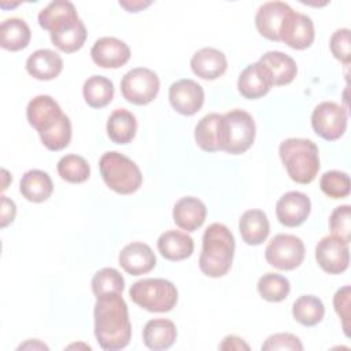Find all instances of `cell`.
I'll return each instance as SVG.
<instances>
[{"mask_svg":"<svg viewBox=\"0 0 351 351\" xmlns=\"http://www.w3.org/2000/svg\"><path fill=\"white\" fill-rule=\"evenodd\" d=\"M93 315L95 336L103 350L117 351L129 344L132 324L122 293L112 292L97 296Z\"/></svg>","mask_w":351,"mask_h":351,"instance_id":"6da1fadb","label":"cell"},{"mask_svg":"<svg viewBox=\"0 0 351 351\" xmlns=\"http://www.w3.org/2000/svg\"><path fill=\"white\" fill-rule=\"evenodd\" d=\"M26 117L49 151H60L70 144L71 122L53 97L48 95L33 97L27 104Z\"/></svg>","mask_w":351,"mask_h":351,"instance_id":"7a4b0ae2","label":"cell"},{"mask_svg":"<svg viewBox=\"0 0 351 351\" xmlns=\"http://www.w3.org/2000/svg\"><path fill=\"white\" fill-rule=\"evenodd\" d=\"M234 237L223 225L214 222L203 234V247L199 267L208 277H222L232 266L234 255Z\"/></svg>","mask_w":351,"mask_h":351,"instance_id":"3957f363","label":"cell"},{"mask_svg":"<svg viewBox=\"0 0 351 351\" xmlns=\"http://www.w3.org/2000/svg\"><path fill=\"white\" fill-rule=\"evenodd\" d=\"M280 158L289 178L298 184H310L319 171V152L308 138L289 137L280 144Z\"/></svg>","mask_w":351,"mask_h":351,"instance_id":"277c9868","label":"cell"},{"mask_svg":"<svg viewBox=\"0 0 351 351\" xmlns=\"http://www.w3.org/2000/svg\"><path fill=\"white\" fill-rule=\"evenodd\" d=\"M100 174L110 189L119 195H130L143 184L138 166L117 151H108L99 160Z\"/></svg>","mask_w":351,"mask_h":351,"instance_id":"5b68a950","label":"cell"},{"mask_svg":"<svg viewBox=\"0 0 351 351\" xmlns=\"http://www.w3.org/2000/svg\"><path fill=\"white\" fill-rule=\"evenodd\" d=\"M130 299L141 308L151 313H167L178 300L176 285L165 278H143L132 284Z\"/></svg>","mask_w":351,"mask_h":351,"instance_id":"8992f818","label":"cell"},{"mask_svg":"<svg viewBox=\"0 0 351 351\" xmlns=\"http://www.w3.org/2000/svg\"><path fill=\"white\" fill-rule=\"evenodd\" d=\"M255 122L244 110H230L222 115V148L232 155L245 152L255 140Z\"/></svg>","mask_w":351,"mask_h":351,"instance_id":"52a82bcc","label":"cell"},{"mask_svg":"<svg viewBox=\"0 0 351 351\" xmlns=\"http://www.w3.org/2000/svg\"><path fill=\"white\" fill-rule=\"evenodd\" d=\"M158 74L147 67H136L129 70L121 80V93L123 99L136 106L151 103L159 92Z\"/></svg>","mask_w":351,"mask_h":351,"instance_id":"ba28073f","label":"cell"},{"mask_svg":"<svg viewBox=\"0 0 351 351\" xmlns=\"http://www.w3.org/2000/svg\"><path fill=\"white\" fill-rule=\"evenodd\" d=\"M265 258L270 266L278 270H293L304 259V244L295 234L280 233L269 241Z\"/></svg>","mask_w":351,"mask_h":351,"instance_id":"9c48e42d","label":"cell"},{"mask_svg":"<svg viewBox=\"0 0 351 351\" xmlns=\"http://www.w3.org/2000/svg\"><path fill=\"white\" fill-rule=\"evenodd\" d=\"M311 126L324 140L335 141L347 129V111L335 101H322L313 110Z\"/></svg>","mask_w":351,"mask_h":351,"instance_id":"30bf717a","label":"cell"},{"mask_svg":"<svg viewBox=\"0 0 351 351\" xmlns=\"http://www.w3.org/2000/svg\"><path fill=\"white\" fill-rule=\"evenodd\" d=\"M315 259L321 269L329 274H340L350 263L348 243L330 234L322 237L315 247Z\"/></svg>","mask_w":351,"mask_h":351,"instance_id":"8fae6325","label":"cell"},{"mask_svg":"<svg viewBox=\"0 0 351 351\" xmlns=\"http://www.w3.org/2000/svg\"><path fill=\"white\" fill-rule=\"evenodd\" d=\"M169 100L177 112L189 117L203 107L204 90L196 81L182 78L170 85Z\"/></svg>","mask_w":351,"mask_h":351,"instance_id":"7c38bea8","label":"cell"},{"mask_svg":"<svg viewBox=\"0 0 351 351\" xmlns=\"http://www.w3.org/2000/svg\"><path fill=\"white\" fill-rule=\"evenodd\" d=\"M314 36V23L311 18L292 10L282 23L280 41H284L293 49H306L313 44Z\"/></svg>","mask_w":351,"mask_h":351,"instance_id":"4fadbf2b","label":"cell"},{"mask_svg":"<svg viewBox=\"0 0 351 351\" xmlns=\"http://www.w3.org/2000/svg\"><path fill=\"white\" fill-rule=\"evenodd\" d=\"M311 211V202L306 193L291 191L284 193L276 204V215L280 223L288 228L302 225Z\"/></svg>","mask_w":351,"mask_h":351,"instance_id":"5bb4252c","label":"cell"},{"mask_svg":"<svg viewBox=\"0 0 351 351\" xmlns=\"http://www.w3.org/2000/svg\"><path fill=\"white\" fill-rule=\"evenodd\" d=\"M292 8L284 1H266L255 14V26L267 40L280 41V32Z\"/></svg>","mask_w":351,"mask_h":351,"instance_id":"9a60e30c","label":"cell"},{"mask_svg":"<svg viewBox=\"0 0 351 351\" xmlns=\"http://www.w3.org/2000/svg\"><path fill=\"white\" fill-rule=\"evenodd\" d=\"M90 56L92 60L103 69H118L129 60L130 48L125 41L117 37H101L95 41Z\"/></svg>","mask_w":351,"mask_h":351,"instance_id":"2e32d148","label":"cell"},{"mask_svg":"<svg viewBox=\"0 0 351 351\" xmlns=\"http://www.w3.org/2000/svg\"><path fill=\"white\" fill-rule=\"evenodd\" d=\"M273 86L271 77L267 69L261 63L255 62L248 64L239 75L237 89L245 99L254 100L265 96Z\"/></svg>","mask_w":351,"mask_h":351,"instance_id":"e0dca14e","label":"cell"},{"mask_svg":"<svg viewBox=\"0 0 351 351\" xmlns=\"http://www.w3.org/2000/svg\"><path fill=\"white\" fill-rule=\"evenodd\" d=\"M118 262L126 273L140 276L151 271L155 267L156 256L148 244L136 241L125 245L121 250Z\"/></svg>","mask_w":351,"mask_h":351,"instance_id":"ac0fdd59","label":"cell"},{"mask_svg":"<svg viewBox=\"0 0 351 351\" xmlns=\"http://www.w3.org/2000/svg\"><path fill=\"white\" fill-rule=\"evenodd\" d=\"M193 74L203 80H217L228 69V60L222 51L211 47H204L196 51L191 59Z\"/></svg>","mask_w":351,"mask_h":351,"instance_id":"d6986e66","label":"cell"},{"mask_svg":"<svg viewBox=\"0 0 351 351\" xmlns=\"http://www.w3.org/2000/svg\"><path fill=\"white\" fill-rule=\"evenodd\" d=\"M206 215V204L195 196L181 197L176 202L173 207L174 223L186 232H193L199 229L203 225Z\"/></svg>","mask_w":351,"mask_h":351,"instance_id":"ffe728a7","label":"cell"},{"mask_svg":"<svg viewBox=\"0 0 351 351\" xmlns=\"http://www.w3.org/2000/svg\"><path fill=\"white\" fill-rule=\"evenodd\" d=\"M27 73L41 81H49L56 78L63 70V59L52 49H37L26 60Z\"/></svg>","mask_w":351,"mask_h":351,"instance_id":"44dd1931","label":"cell"},{"mask_svg":"<svg viewBox=\"0 0 351 351\" xmlns=\"http://www.w3.org/2000/svg\"><path fill=\"white\" fill-rule=\"evenodd\" d=\"M49 34L52 44L58 49L66 53H71L84 45L86 40V27L81 18H75L59 25Z\"/></svg>","mask_w":351,"mask_h":351,"instance_id":"7402d4cb","label":"cell"},{"mask_svg":"<svg viewBox=\"0 0 351 351\" xmlns=\"http://www.w3.org/2000/svg\"><path fill=\"white\" fill-rule=\"evenodd\" d=\"M177 339V328L167 318L149 319L143 329L144 344L154 351L170 348Z\"/></svg>","mask_w":351,"mask_h":351,"instance_id":"603a6c76","label":"cell"},{"mask_svg":"<svg viewBox=\"0 0 351 351\" xmlns=\"http://www.w3.org/2000/svg\"><path fill=\"white\" fill-rule=\"evenodd\" d=\"M269 71L273 85H287L293 81L298 74L296 62L287 53L280 51H269L258 60Z\"/></svg>","mask_w":351,"mask_h":351,"instance_id":"cb8c5ba5","label":"cell"},{"mask_svg":"<svg viewBox=\"0 0 351 351\" xmlns=\"http://www.w3.org/2000/svg\"><path fill=\"white\" fill-rule=\"evenodd\" d=\"M195 141L206 152L221 151L222 148V115L210 112L195 126Z\"/></svg>","mask_w":351,"mask_h":351,"instance_id":"d4e9b609","label":"cell"},{"mask_svg":"<svg viewBox=\"0 0 351 351\" xmlns=\"http://www.w3.org/2000/svg\"><path fill=\"white\" fill-rule=\"evenodd\" d=\"M239 232L244 243L248 245L262 244L270 232L267 215L258 208L247 210L239 221Z\"/></svg>","mask_w":351,"mask_h":351,"instance_id":"484cf974","label":"cell"},{"mask_svg":"<svg viewBox=\"0 0 351 351\" xmlns=\"http://www.w3.org/2000/svg\"><path fill=\"white\" fill-rule=\"evenodd\" d=\"M193 248V239L180 230H166L158 239V250L169 261H184L192 255Z\"/></svg>","mask_w":351,"mask_h":351,"instance_id":"4316f807","label":"cell"},{"mask_svg":"<svg viewBox=\"0 0 351 351\" xmlns=\"http://www.w3.org/2000/svg\"><path fill=\"white\" fill-rule=\"evenodd\" d=\"M19 191L25 199L33 203L45 202L53 191V184L47 171L32 169L26 171L19 182Z\"/></svg>","mask_w":351,"mask_h":351,"instance_id":"83f0119b","label":"cell"},{"mask_svg":"<svg viewBox=\"0 0 351 351\" xmlns=\"http://www.w3.org/2000/svg\"><path fill=\"white\" fill-rule=\"evenodd\" d=\"M137 132V119L134 114L126 108L114 110L107 119V134L112 143L128 144Z\"/></svg>","mask_w":351,"mask_h":351,"instance_id":"f1b7e54d","label":"cell"},{"mask_svg":"<svg viewBox=\"0 0 351 351\" xmlns=\"http://www.w3.org/2000/svg\"><path fill=\"white\" fill-rule=\"evenodd\" d=\"M32 32L21 18H7L0 25V45L7 51H21L29 45Z\"/></svg>","mask_w":351,"mask_h":351,"instance_id":"f546056e","label":"cell"},{"mask_svg":"<svg viewBox=\"0 0 351 351\" xmlns=\"http://www.w3.org/2000/svg\"><path fill=\"white\" fill-rule=\"evenodd\" d=\"M82 95L88 106L92 108H103L110 104L114 97V84L104 75H92L84 82Z\"/></svg>","mask_w":351,"mask_h":351,"instance_id":"4dcf8cb0","label":"cell"},{"mask_svg":"<svg viewBox=\"0 0 351 351\" xmlns=\"http://www.w3.org/2000/svg\"><path fill=\"white\" fill-rule=\"evenodd\" d=\"M292 315L299 324L304 326H314L322 321L325 315V306L319 298L314 295H303L293 302Z\"/></svg>","mask_w":351,"mask_h":351,"instance_id":"1f68e13d","label":"cell"},{"mask_svg":"<svg viewBox=\"0 0 351 351\" xmlns=\"http://www.w3.org/2000/svg\"><path fill=\"white\" fill-rule=\"evenodd\" d=\"M74 18H78V14L71 1L55 0L40 11L38 23L43 29L51 33L56 26Z\"/></svg>","mask_w":351,"mask_h":351,"instance_id":"d6a6232c","label":"cell"},{"mask_svg":"<svg viewBox=\"0 0 351 351\" xmlns=\"http://www.w3.org/2000/svg\"><path fill=\"white\" fill-rule=\"evenodd\" d=\"M56 169L60 178L71 184L85 182L90 174V167L86 159L75 154L62 156L58 162Z\"/></svg>","mask_w":351,"mask_h":351,"instance_id":"836d02e7","label":"cell"},{"mask_svg":"<svg viewBox=\"0 0 351 351\" xmlns=\"http://www.w3.org/2000/svg\"><path fill=\"white\" fill-rule=\"evenodd\" d=\"M92 292L97 298L106 293H122L125 289V280L122 274L114 267H103L95 273L92 281Z\"/></svg>","mask_w":351,"mask_h":351,"instance_id":"e575fe53","label":"cell"},{"mask_svg":"<svg viewBox=\"0 0 351 351\" xmlns=\"http://www.w3.org/2000/svg\"><path fill=\"white\" fill-rule=\"evenodd\" d=\"M258 292L267 302H281L289 293V281L277 273H266L258 281Z\"/></svg>","mask_w":351,"mask_h":351,"instance_id":"d590c367","label":"cell"},{"mask_svg":"<svg viewBox=\"0 0 351 351\" xmlns=\"http://www.w3.org/2000/svg\"><path fill=\"white\" fill-rule=\"evenodd\" d=\"M321 191L332 199H343L350 195V177L340 170L325 171L319 180Z\"/></svg>","mask_w":351,"mask_h":351,"instance_id":"8d00e7d4","label":"cell"},{"mask_svg":"<svg viewBox=\"0 0 351 351\" xmlns=\"http://www.w3.org/2000/svg\"><path fill=\"white\" fill-rule=\"evenodd\" d=\"M329 229L332 234L340 237L346 243L351 240V207L343 204L336 207L329 217Z\"/></svg>","mask_w":351,"mask_h":351,"instance_id":"74e56055","label":"cell"},{"mask_svg":"<svg viewBox=\"0 0 351 351\" xmlns=\"http://www.w3.org/2000/svg\"><path fill=\"white\" fill-rule=\"evenodd\" d=\"M332 55L344 64H348L351 60L350 52V29L341 27L333 32L329 41Z\"/></svg>","mask_w":351,"mask_h":351,"instance_id":"f35d334b","label":"cell"},{"mask_svg":"<svg viewBox=\"0 0 351 351\" xmlns=\"http://www.w3.org/2000/svg\"><path fill=\"white\" fill-rule=\"evenodd\" d=\"M350 296L351 289L348 285H344L343 288L337 289V292L333 296V306L337 315L341 318V325L344 335L350 337V328H351V311H350Z\"/></svg>","mask_w":351,"mask_h":351,"instance_id":"ab89813d","label":"cell"},{"mask_svg":"<svg viewBox=\"0 0 351 351\" xmlns=\"http://www.w3.org/2000/svg\"><path fill=\"white\" fill-rule=\"evenodd\" d=\"M263 351L273 350H303L299 337L292 333H274L269 336L261 347Z\"/></svg>","mask_w":351,"mask_h":351,"instance_id":"60d3db41","label":"cell"},{"mask_svg":"<svg viewBox=\"0 0 351 351\" xmlns=\"http://www.w3.org/2000/svg\"><path fill=\"white\" fill-rule=\"evenodd\" d=\"M16 206L7 196L1 195V214H0V228H5L15 219Z\"/></svg>","mask_w":351,"mask_h":351,"instance_id":"b9f144b4","label":"cell"},{"mask_svg":"<svg viewBox=\"0 0 351 351\" xmlns=\"http://www.w3.org/2000/svg\"><path fill=\"white\" fill-rule=\"evenodd\" d=\"M219 350H250V346L239 336H226L222 343L218 346Z\"/></svg>","mask_w":351,"mask_h":351,"instance_id":"7bdbcfd3","label":"cell"},{"mask_svg":"<svg viewBox=\"0 0 351 351\" xmlns=\"http://www.w3.org/2000/svg\"><path fill=\"white\" fill-rule=\"evenodd\" d=\"M119 5L123 7L129 12H137L144 10L145 7L151 5V1H141V0H132V1H119Z\"/></svg>","mask_w":351,"mask_h":351,"instance_id":"ee69618b","label":"cell"},{"mask_svg":"<svg viewBox=\"0 0 351 351\" xmlns=\"http://www.w3.org/2000/svg\"><path fill=\"white\" fill-rule=\"evenodd\" d=\"M25 348H38V350H48V347L45 346V344H43L41 341H38V340H27L25 344H21L19 347H18V350H25Z\"/></svg>","mask_w":351,"mask_h":351,"instance_id":"f6af8a7d","label":"cell"}]
</instances>
